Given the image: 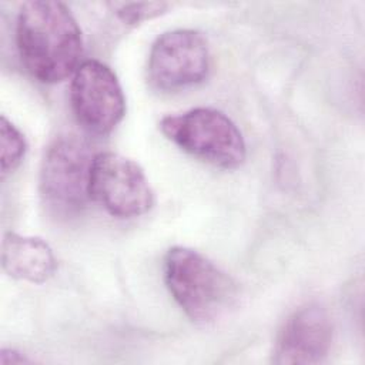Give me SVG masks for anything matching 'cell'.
Returning <instances> with one entry per match:
<instances>
[{
	"mask_svg": "<svg viewBox=\"0 0 365 365\" xmlns=\"http://www.w3.org/2000/svg\"><path fill=\"white\" fill-rule=\"evenodd\" d=\"M33 359L27 358L21 352L11 349V348H3L0 352V364L7 365V364H30Z\"/></svg>",
	"mask_w": 365,
	"mask_h": 365,
	"instance_id": "12",
	"label": "cell"
},
{
	"mask_svg": "<svg viewBox=\"0 0 365 365\" xmlns=\"http://www.w3.org/2000/svg\"><path fill=\"white\" fill-rule=\"evenodd\" d=\"M93 157L90 144L77 134H60L47 145L40 165V194L51 212L70 217L91 200L88 182Z\"/></svg>",
	"mask_w": 365,
	"mask_h": 365,
	"instance_id": "4",
	"label": "cell"
},
{
	"mask_svg": "<svg viewBox=\"0 0 365 365\" xmlns=\"http://www.w3.org/2000/svg\"><path fill=\"white\" fill-rule=\"evenodd\" d=\"M0 147L1 177L4 178L7 174H10L19 167L27 150L24 135L20 133L19 128H16V125L11 121L6 118V115H1L0 118Z\"/></svg>",
	"mask_w": 365,
	"mask_h": 365,
	"instance_id": "10",
	"label": "cell"
},
{
	"mask_svg": "<svg viewBox=\"0 0 365 365\" xmlns=\"http://www.w3.org/2000/svg\"><path fill=\"white\" fill-rule=\"evenodd\" d=\"M1 265L11 278L41 284L53 277L57 262L44 240L6 232L1 242Z\"/></svg>",
	"mask_w": 365,
	"mask_h": 365,
	"instance_id": "9",
	"label": "cell"
},
{
	"mask_svg": "<svg viewBox=\"0 0 365 365\" xmlns=\"http://www.w3.org/2000/svg\"><path fill=\"white\" fill-rule=\"evenodd\" d=\"M210 66L208 44L201 33L190 29L170 30L151 46L147 80L155 90L180 91L204 81Z\"/></svg>",
	"mask_w": 365,
	"mask_h": 365,
	"instance_id": "6",
	"label": "cell"
},
{
	"mask_svg": "<svg viewBox=\"0 0 365 365\" xmlns=\"http://www.w3.org/2000/svg\"><path fill=\"white\" fill-rule=\"evenodd\" d=\"M163 277L178 307L200 325L225 317L238 298L237 282L205 255L187 247L165 252Z\"/></svg>",
	"mask_w": 365,
	"mask_h": 365,
	"instance_id": "2",
	"label": "cell"
},
{
	"mask_svg": "<svg viewBox=\"0 0 365 365\" xmlns=\"http://www.w3.org/2000/svg\"><path fill=\"white\" fill-rule=\"evenodd\" d=\"M16 43L26 70L44 84L63 81L81 64V30L61 1L23 3L17 14Z\"/></svg>",
	"mask_w": 365,
	"mask_h": 365,
	"instance_id": "1",
	"label": "cell"
},
{
	"mask_svg": "<svg viewBox=\"0 0 365 365\" xmlns=\"http://www.w3.org/2000/svg\"><path fill=\"white\" fill-rule=\"evenodd\" d=\"M114 14L128 26L155 19L165 13L168 4L164 1H133V3H110Z\"/></svg>",
	"mask_w": 365,
	"mask_h": 365,
	"instance_id": "11",
	"label": "cell"
},
{
	"mask_svg": "<svg viewBox=\"0 0 365 365\" xmlns=\"http://www.w3.org/2000/svg\"><path fill=\"white\" fill-rule=\"evenodd\" d=\"M332 322L325 308L307 304L295 309L278 331L272 361L278 365L322 362L331 349Z\"/></svg>",
	"mask_w": 365,
	"mask_h": 365,
	"instance_id": "8",
	"label": "cell"
},
{
	"mask_svg": "<svg viewBox=\"0 0 365 365\" xmlns=\"http://www.w3.org/2000/svg\"><path fill=\"white\" fill-rule=\"evenodd\" d=\"M90 198L110 215L134 218L154 205V191L144 170L118 153H96L90 168Z\"/></svg>",
	"mask_w": 365,
	"mask_h": 365,
	"instance_id": "5",
	"label": "cell"
},
{
	"mask_svg": "<svg viewBox=\"0 0 365 365\" xmlns=\"http://www.w3.org/2000/svg\"><path fill=\"white\" fill-rule=\"evenodd\" d=\"M70 103L77 123L88 133H111L125 114V97L115 73L98 60H84L73 74Z\"/></svg>",
	"mask_w": 365,
	"mask_h": 365,
	"instance_id": "7",
	"label": "cell"
},
{
	"mask_svg": "<svg viewBox=\"0 0 365 365\" xmlns=\"http://www.w3.org/2000/svg\"><path fill=\"white\" fill-rule=\"evenodd\" d=\"M160 130L182 151L214 167L232 170L245 160L247 148L240 128L220 110L197 107L165 115Z\"/></svg>",
	"mask_w": 365,
	"mask_h": 365,
	"instance_id": "3",
	"label": "cell"
}]
</instances>
